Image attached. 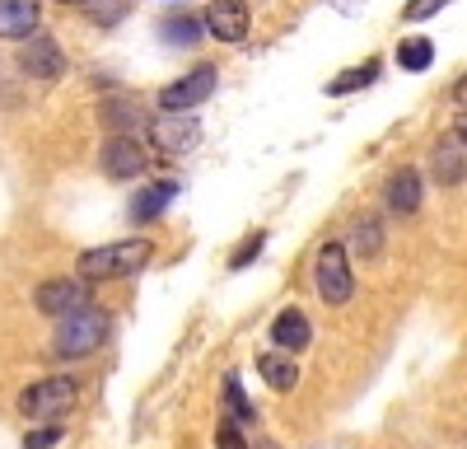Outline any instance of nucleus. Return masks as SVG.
I'll use <instances>...</instances> for the list:
<instances>
[{"label":"nucleus","instance_id":"1","mask_svg":"<svg viewBox=\"0 0 467 449\" xmlns=\"http://www.w3.org/2000/svg\"><path fill=\"white\" fill-rule=\"evenodd\" d=\"M150 244L145 239H117L103 248L80 253V281H117V277H136L150 262Z\"/></svg>","mask_w":467,"mask_h":449},{"label":"nucleus","instance_id":"2","mask_svg":"<svg viewBox=\"0 0 467 449\" xmlns=\"http://www.w3.org/2000/svg\"><path fill=\"white\" fill-rule=\"evenodd\" d=\"M103 337H108V318L99 309H75V314L61 318V328L52 337V356L57 360H80V356L103 347Z\"/></svg>","mask_w":467,"mask_h":449},{"label":"nucleus","instance_id":"3","mask_svg":"<svg viewBox=\"0 0 467 449\" xmlns=\"http://www.w3.org/2000/svg\"><path fill=\"white\" fill-rule=\"evenodd\" d=\"M75 398H80V389H75V380H66V374H52V380H37L19 393V412L28 422H57L66 417V412L75 407Z\"/></svg>","mask_w":467,"mask_h":449},{"label":"nucleus","instance_id":"4","mask_svg":"<svg viewBox=\"0 0 467 449\" xmlns=\"http://www.w3.org/2000/svg\"><path fill=\"white\" fill-rule=\"evenodd\" d=\"M314 286L323 295V305H346L356 295V277H350V262H346V248L341 244H327L314 262Z\"/></svg>","mask_w":467,"mask_h":449},{"label":"nucleus","instance_id":"5","mask_svg":"<svg viewBox=\"0 0 467 449\" xmlns=\"http://www.w3.org/2000/svg\"><path fill=\"white\" fill-rule=\"evenodd\" d=\"M215 85H220L215 66H197V70H187L182 80H173V85L160 89V108L164 112H192L197 103H206L215 94Z\"/></svg>","mask_w":467,"mask_h":449},{"label":"nucleus","instance_id":"6","mask_svg":"<svg viewBox=\"0 0 467 449\" xmlns=\"http://www.w3.org/2000/svg\"><path fill=\"white\" fill-rule=\"evenodd\" d=\"M150 141L164 150V155H187V150L202 145V122L192 112H164V118L150 122Z\"/></svg>","mask_w":467,"mask_h":449},{"label":"nucleus","instance_id":"7","mask_svg":"<svg viewBox=\"0 0 467 449\" xmlns=\"http://www.w3.org/2000/svg\"><path fill=\"white\" fill-rule=\"evenodd\" d=\"M19 70L33 75V80H57V75L66 70V52L57 47V37L28 33L24 43H19Z\"/></svg>","mask_w":467,"mask_h":449},{"label":"nucleus","instance_id":"8","mask_svg":"<svg viewBox=\"0 0 467 449\" xmlns=\"http://www.w3.org/2000/svg\"><path fill=\"white\" fill-rule=\"evenodd\" d=\"M103 173L117 178V183H127V178H140L145 173V150L136 136H108L103 141V155H99Z\"/></svg>","mask_w":467,"mask_h":449},{"label":"nucleus","instance_id":"9","mask_svg":"<svg viewBox=\"0 0 467 449\" xmlns=\"http://www.w3.org/2000/svg\"><path fill=\"white\" fill-rule=\"evenodd\" d=\"M206 33H215L220 43H244L248 37V5L244 0H211Z\"/></svg>","mask_w":467,"mask_h":449},{"label":"nucleus","instance_id":"10","mask_svg":"<svg viewBox=\"0 0 467 449\" xmlns=\"http://www.w3.org/2000/svg\"><path fill=\"white\" fill-rule=\"evenodd\" d=\"M33 299H37V309H43V314L66 318V314H75V309L89 305V290H85L80 281H47V286H37Z\"/></svg>","mask_w":467,"mask_h":449},{"label":"nucleus","instance_id":"11","mask_svg":"<svg viewBox=\"0 0 467 449\" xmlns=\"http://www.w3.org/2000/svg\"><path fill=\"white\" fill-rule=\"evenodd\" d=\"M271 342H276L285 356H295V351H304L308 342H314V328H308V318H304V309H281L276 314V323H271Z\"/></svg>","mask_w":467,"mask_h":449},{"label":"nucleus","instance_id":"12","mask_svg":"<svg viewBox=\"0 0 467 449\" xmlns=\"http://www.w3.org/2000/svg\"><path fill=\"white\" fill-rule=\"evenodd\" d=\"M178 197V183L173 178H164V183H145L140 193L131 197V220L136 224H145V220H160L164 215V206Z\"/></svg>","mask_w":467,"mask_h":449},{"label":"nucleus","instance_id":"13","mask_svg":"<svg viewBox=\"0 0 467 449\" xmlns=\"http://www.w3.org/2000/svg\"><path fill=\"white\" fill-rule=\"evenodd\" d=\"M388 211L393 215H416L420 211V173L416 169H398L393 178H388Z\"/></svg>","mask_w":467,"mask_h":449},{"label":"nucleus","instance_id":"14","mask_svg":"<svg viewBox=\"0 0 467 449\" xmlns=\"http://www.w3.org/2000/svg\"><path fill=\"white\" fill-rule=\"evenodd\" d=\"M37 0H0V37H28L37 33Z\"/></svg>","mask_w":467,"mask_h":449},{"label":"nucleus","instance_id":"15","mask_svg":"<svg viewBox=\"0 0 467 449\" xmlns=\"http://www.w3.org/2000/svg\"><path fill=\"white\" fill-rule=\"evenodd\" d=\"M257 374L276 389V393H290L295 384H299V365H295V356H285V351H266V356H257Z\"/></svg>","mask_w":467,"mask_h":449},{"label":"nucleus","instance_id":"16","mask_svg":"<svg viewBox=\"0 0 467 449\" xmlns=\"http://www.w3.org/2000/svg\"><path fill=\"white\" fill-rule=\"evenodd\" d=\"M202 19H192V15H169V19H160V37L169 47H197L202 43Z\"/></svg>","mask_w":467,"mask_h":449},{"label":"nucleus","instance_id":"17","mask_svg":"<svg viewBox=\"0 0 467 449\" xmlns=\"http://www.w3.org/2000/svg\"><path fill=\"white\" fill-rule=\"evenodd\" d=\"M431 169H435V178H440V183H462V178H467V160H462L458 141H440V145H435Z\"/></svg>","mask_w":467,"mask_h":449},{"label":"nucleus","instance_id":"18","mask_svg":"<svg viewBox=\"0 0 467 449\" xmlns=\"http://www.w3.org/2000/svg\"><path fill=\"white\" fill-rule=\"evenodd\" d=\"M431 61H435V43H431V37H402V43H398V66L402 70L420 75V70H431Z\"/></svg>","mask_w":467,"mask_h":449},{"label":"nucleus","instance_id":"19","mask_svg":"<svg viewBox=\"0 0 467 449\" xmlns=\"http://www.w3.org/2000/svg\"><path fill=\"white\" fill-rule=\"evenodd\" d=\"M99 118H103L117 136H127L131 127H140V108H136L131 99H108V103L99 108Z\"/></svg>","mask_w":467,"mask_h":449},{"label":"nucleus","instance_id":"20","mask_svg":"<svg viewBox=\"0 0 467 449\" xmlns=\"http://www.w3.org/2000/svg\"><path fill=\"white\" fill-rule=\"evenodd\" d=\"M374 80H379V61H365V66H356V70H341L337 80L327 85V94L341 99V94H356V89H365V85H374Z\"/></svg>","mask_w":467,"mask_h":449},{"label":"nucleus","instance_id":"21","mask_svg":"<svg viewBox=\"0 0 467 449\" xmlns=\"http://www.w3.org/2000/svg\"><path fill=\"white\" fill-rule=\"evenodd\" d=\"M350 248L356 253H365V257H374L379 248H383V235H379V220H356V230H350Z\"/></svg>","mask_w":467,"mask_h":449},{"label":"nucleus","instance_id":"22","mask_svg":"<svg viewBox=\"0 0 467 449\" xmlns=\"http://www.w3.org/2000/svg\"><path fill=\"white\" fill-rule=\"evenodd\" d=\"M224 402H229V412H234V417H239V422H253L257 417V407L244 398V384H239V374H224Z\"/></svg>","mask_w":467,"mask_h":449},{"label":"nucleus","instance_id":"23","mask_svg":"<svg viewBox=\"0 0 467 449\" xmlns=\"http://www.w3.org/2000/svg\"><path fill=\"white\" fill-rule=\"evenodd\" d=\"M66 435H61V426L57 422H47V426H33L28 435H24V449H57Z\"/></svg>","mask_w":467,"mask_h":449},{"label":"nucleus","instance_id":"24","mask_svg":"<svg viewBox=\"0 0 467 449\" xmlns=\"http://www.w3.org/2000/svg\"><path fill=\"white\" fill-rule=\"evenodd\" d=\"M85 5H89V15H94L99 24H117V19L127 15V5H122V0H85Z\"/></svg>","mask_w":467,"mask_h":449},{"label":"nucleus","instance_id":"25","mask_svg":"<svg viewBox=\"0 0 467 449\" xmlns=\"http://www.w3.org/2000/svg\"><path fill=\"white\" fill-rule=\"evenodd\" d=\"M262 244H266V235H253V239H248V244H244L239 253L229 257V267H234V272H239V267H248V262H253V257L262 253Z\"/></svg>","mask_w":467,"mask_h":449},{"label":"nucleus","instance_id":"26","mask_svg":"<svg viewBox=\"0 0 467 449\" xmlns=\"http://www.w3.org/2000/svg\"><path fill=\"white\" fill-rule=\"evenodd\" d=\"M444 5H449V0H411V5H407V19H411V24H420V19L440 15Z\"/></svg>","mask_w":467,"mask_h":449},{"label":"nucleus","instance_id":"27","mask_svg":"<svg viewBox=\"0 0 467 449\" xmlns=\"http://www.w3.org/2000/svg\"><path fill=\"white\" fill-rule=\"evenodd\" d=\"M215 440H220V449H244V435L234 431V422H220V431H215Z\"/></svg>","mask_w":467,"mask_h":449},{"label":"nucleus","instance_id":"28","mask_svg":"<svg viewBox=\"0 0 467 449\" xmlns=\"http://www.w3.org/2000/svg\"><path fill=\"white\" fill-rule=\"evenodd\" d=\"M453 141H458V145L467 150V108L458 112V122H453Z\"/></svg>","mask_w":467,"mask_h":449},{"label":"nucleus","instance_id":"29","mask_svg":"<svg viewBox=\"0 0 467 449\" xmlns=\"http://www.w3.org/2000/svg\"><path fill=\"white\" fill-rule=\"evenodd\" d=\"M332 5H337L341 15H360V10H365V0H332Z\"/></svg>","mask_w":467,"mask_h":449},{"label":"nucleus","instance_id":"30","mask_svg":"<svg viewBox=\"0 0 467 449\" xmlns=\"http://www.w3.org/2000/svg\"><path fill=\"white\" fill-rule=\"evenodd\" d=\"M453 99H458V103L467 108V75H462V80H458V89H453Z\"/></svg>","mask_w":467,"mask_h":449},{"label":"nucleus","instance_id":"31","mask_svg":"<svg viewBox=\"0 0 467 449\" xmlns=\"http://www.w3.org/2000/svg\"><path fill=\"white\" fill-rule=\"evenodd\" d=\"M61 5H85V0H61Z\"/></svg>","mask_w":467,"mask_h":449},{"label":"nucleus","instance_id":"32","mask_svg":"<svg viewBox=\"0 0 467 449\" xmlns=\"http://www.w3.org/2000/svg\"><path fill=\"white\" fill-rule=\"evenodd\" d=\"M173 5H178V0H173Z\"/></svg>","mask_w":467,"mask_h":449}]
</instances>
